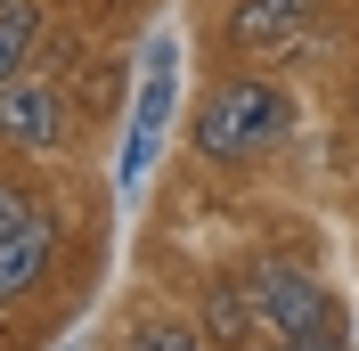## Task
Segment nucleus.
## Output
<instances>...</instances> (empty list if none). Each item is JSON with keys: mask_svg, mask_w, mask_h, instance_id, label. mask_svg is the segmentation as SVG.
Returning a JSON list of instances; mask_svg holds the SVG:
<instances>
[{"mask_svg": "<svg viewBox=\"0 0 359 351\" xmlns=\"http://www.w3.org/2000/svg\"><path fill=\"white\" fill-rule=\"evenodd\" d=\"M286 131H294V90L269 82V74H237V82H221V90L196 107V123H188L196 155H212V164L262 155V147H278Z\"/></svg>", "mask_w": 359, "mask_h": 351, "instance_id": "1", "label": "nucleus"}, {"mask_svg": "<svg viewBox=\"0 0 359 351\" xmlns=\"http://www.w3.org/2000/svg\"><path fill=\"white\" fill-rule=\"evenodd\" d=\"M245 303H253V327L262 343H335V303L311 270L294 262H253L245 270Z\"/></svg>", "mask_w": 359, "mask_h": 351, "instance_id": "2", "label": "nucleus"}, {"mask_svg": "<svg viewBox=\"0 0 359 351\" xmlns=\"http://www.w3.org/2000/svg\"><path fill=\"white\" fill-rule=\"evenodd\" d=\"M0 139L8 147H66V107H57L49 74L25 66L17 82H0Z\"/></svg>", "mask_w": 359, "mask_h": 351, "instance_id": "3", "label": "nucleus"}, {"mask_svg": "<svg viewBox=\"0 0 359 351\" xmlns=\"http://www.w3.org/2000/svg\"><path fill=\"white\" fill-rule=\"evenodd\" d=\"M302 25H311V0H237L229 8V41L237 49H286V41H302Z\"/></svg>", "mask_w": 359, "mask_h": 351, "instance_id": "4", "label": "nucleus"}, {"mask_svg": "<svg viewBox=\"0 0 359 351\" xmlns=\"http://www.w3.org/2000/svg\"><path fill=\"white\" fill-rule=\"evenodd\" d=\"M49 253H57V220H49V213H33L25 229H8V237H0V303L25 294V286L41 278Z\"/></svg>", "mask_w": 359, "mask_h": 351, "instance_id": "5", "label": "nucleus"}, {"mask_svg": "<svg viewBox=\"0 0 359 351\" xmlns=\"http://www.w3.org/2000/svg\"><path fill=\"white\" fill-rule=\"evenodd\" d=\"M204 335H212V343H229V351L262 343L253 303H245V278H212V286H204Z\"/></svg>", "mask_w": 359, "mask_h": 351, "instance_id": "6", "label": "nucleus"}, {"mask_svg": "<svg viewBox=\"0 0 359 351\" xmlns=\"http://www.w3.org/2000/svg\"><path fill=\"white\" fill-rule=\"evenodd\" d=\"M212 335L188 327V319H172V310H139L131 327H123V351H204Z\"/></svg>", "mask_w": 359, "mask_h": 351, "instance_id": "7", "label": "nucleus"}, {"mask_svg": "<svg viewBox=\"0 0 359 351\" xmlns=\"http://www.w3.org/2000/svg\"><path fill=\"white\" fill-rule=\"evenodd\" d=\"M33 49H41V8L25 0V8H0V82H17L33 66Z\"/></svg>", "mask_w": 359, "mask_h": 351, "instance_id": "8", "label": "nucleus"}, {"mask_svg": "<svg viewBox=\"0 0 359 351\" xmlns=\"http://www.w3.org/2000/svg\"><path fill=\"white\" fill-rule=\"evenodd\" d=\"M33 213H41V204L25 197V188H8V180H0V237H8V229H25Z\"/></svg>", "mask_w": 359, "mask_h": 351, "instance_id": "9", "label": "nucleus"}, {"mask_svg": "<svg viewBox=\"0 0 359 351\" xmlns=\"http://www.w3.org/2000/svg\"><path fill=\"white\" fill-rule=\"evenodd\" d=\"M0 8H25V0H0Z\"/></svg>", "mask_w": 359, "mask_h": 351, "instance_id": "10", "label": "nucleus"}]
</instances>
